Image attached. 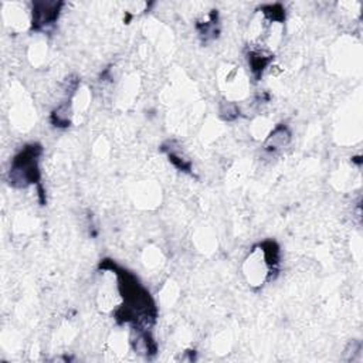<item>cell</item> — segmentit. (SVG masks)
<instances>
[{
  "mask_svg": "<svg viewBox=\"0 0 363 363\" xmlns=\"http://www.w3.org/2000/svg\"><path fill=\"white\" fill-rule=\"evenodd\" d=\"M60 3H36L33 9V27L45 30L53 26L59 17Z\"/></svg>",
  "mask_w": 363,
  "mask_h": 363,
  "instance_id": "cell-2",
  "label": "cell"
},
{
  "mask_svg": "<svg viewBox=\"0 0 363 363\" xmlns=\"http://www.w3.org/2000/svg\"><path fill=\"white\" fill-rule=\"evenodd\" d=\"M41 155V147L37 144L23 148V151L13 159L10 168V184L17 188H26L27 185L37 184L40 179L38 158Z\"/></svg>",
  "mask_w": 363,
  "mask_h": 363,
  "instance_id": "cell-1",
  "label": "cell"
},
{
  "mask_svg": "<svg viewBox=\"0 0 363 363\" xmlns=\"http://www.w3.org/2000/svg\"><path fill=\"white\" fill-rule=\"evenodd\" d=\"M288 140H290V132L287 131L286 126H280V128H277V131L274 133L269 136L267 148L269 151H276L279 148H283Z\"/></svg>",
  "mask_w": 363,
  "mask_h": 363,
  "instance_id": "cell-3",
  "label": "cell"
}]
</instances>
